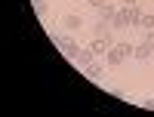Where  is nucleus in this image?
Wrapping results in <instances>:
<instances>
[{"mask_svg": "<svg viewBox=\"0 0 154 117\" xmlns=\"http://www.w3.org/2000/svg\"><path fill=\"white\" fill-rule=\"evenodd\" d=\"M65 28H68V31H80V28H83V16L68 12V16H65Z\"/></svg>", "mask_w": 154, "mask_h": 117, "instance_id": "nucleus-6", "label": "nucleus"}, {"mask_svg": "<svg viewBox=\"0 0 154 117\" xmlns=\"http://www.w3.org/2000/svg\"><path fill=\"white\" fill-rule=\"evenodd\" d=\"M139 25H142L145 31H154V12H142V19H139Z\"/></svg>", "mask_w": 154, "mask_h": 117, "instance_id": "nucleus-10", "label": "nucleus"}, {"mask_svg": "<svg viewBox=\"0 0 154 117\" xmlns=\"http://www.w3.org/2000/svg\"><path fill=\"white\" fill-rule=\"evenodd\" d=\"M145 43H148V49H151V56H154V31H145Z\"/></svg>", "mask_w": 154, "mask_h": 117, "instance_id": "nucleus-13", "label": "nucleus"}, {"mask_svg": "<svg viewBox=\"0 0 154 117\" xmlns=\"http://www.w3.org/2000/svg\"><path fill=\"white\" fill-rule=\"evenodd\" d=\"M117 46H120V53H123V56H126V59H130V56H133V49H136V46H133V43H117Z\"/></svg>", "mask_w": 154, "mask_h": 117, "instance_id": "nucleus-12", "label": "nucleus"}, {"mask_svg": "<svg viewBox=\"0 0 154 117\" xmlns=\"http://www.w3.org/2000/svg\"><path fill=\"white\" fill-rule=\"evenodd\" d=\"M133 3H136V0H123V6H133Z\"/></svg>", "mask_w": 154, "mask_h": 117, "instance_id": "nucleus-16", "label": "nucleus"}, {"mask_svg": "<svg viewBox=\"0 0 154 117\" xmlns=\"http://www.w3.org/2000/svg\"><path fill=\"white\" fill-rule=\"evenodd\" d=\"M114 43H117V40H114V34L108 31L105 37H96V40H93V43H89V49H93V53H96V56H105V53H108V49H111Z\"/></svg>", "mask_w": 154, "mask_h": 117, "instance_id": "nucleus-3", "label": "nucleus"}, {"mask_svg": "<svg viewBox=\"0 0 154 117\" xmlns=\"http://www.w3.org/2000/svg\"><path fill=\"white\" fill-rule=\"evenodd\" d=\"M117 9H120V6H114V3H105V6H102L99 12H102V19H108V22H111L114 16H117Z\"/></svg>", "mask_w": 154, "mask_h": 117, "instance_id": "nucleus-8", "label": "nucleus"}, {"mask_svg": "<svg viewBox=\"0 0 154 117\" xmlns=\"http://www.w3.org/2000/svg\"><path fill=\"white\" fill-rule=\"evenodd\" d=\"M145 108H148V111H154V99H145Z\"/></svg>", "mask_w": 154, "mask_h": 117, "instance_id": "nucleus-15", "label": "nucleus"}, {"mask_svg": "<svg viewBox=\"0 0 154 117\" xmlns=\"http://www.w3.org/2000/svg\"><path fill=\"white\" fill-rule=\"evenodd\" d=\"M56 46H59L68 59H74V56H77V49H80V46L74 43V37H71V34H56Z\"/></svg>", "mask_w": 154, "mask_h": 117, "instance_id": "nucleus-2", "label": "nucleus"}, {"mask_svg": "<svg viewBox=\"0 0 154 117\" xmlns=\"http://www.w3.org/2000/svg\"><path fill=\"white\" fill-rule=\"evenodd\" d=\"M31 6H34L37 16H46V12H49V3H46V0H31Z\"/></svg>", "mask_w": 154, "mask_h": 117, "instance_id": "nucleus-11", "label": "nucleus"}, {"mask_svg": "<svg viewBox=\"0 0 154 117\" xmlns=\"http://www.w3.org/2000/svg\"><path fill=\"white\" fill-rule=\"evenodd\" d=\"M123 59H126V56L120 53V46H117V43H114V46L108 49V53H105V62H108V68H120V65H123Z\"/></svg>", "mask_w": 154, "mask_h": 117, "instance_id": "nucleus-4", "label": "nucleus"}, {"mask_svg": "<svg viewBox=\"0 0 154 117\" xmlns=\"http://www.w3.org/2000/svg\"><path fill=\"white\" fill-rule=\"evenodd\" d=\"M83 74H86V77H93V80H99V77H102V65H96V62H93V65H86Z\"/></svg>", "mask_w": 154, "mask_h": 117, "instance_id": "nucleus-9", "label": "nucleus"}, {"mask_svg": "<svg viewBox=\"0 0 154 117\" xmlns=\"http://www.w3.org/2000/svg\"><path fill=\"white\" fill-rule=\"evenodd\" d=\"M74 62H77V68H86V65H93L96 62V53H93V49H77V56H74Z\"/></svg>", "mask_w": 154, "mask_h": 117, "instance_id": "nucleus-5", "label": "nucleus"}, {"mask_svg": "<svg viewBox=\"0 0 154 117\" xmlns=\"http://www.w3.org/2000/svg\"><path fill=\"white\" fill-rule=\"evenodd\" d=\"M139 19H142V9H139V3H133V6H120L117 16L111 19V28H114V31L133 28V25H139Z\"/></svg>", "mask_w": 154, "mask_h": 117, "instance_id": "nucleus-1", "label": "nucleus"}, {"mask_svg": "<svg viewBox=\"0 0 154 117\" xmlns=\"http://www.w3.org/2000/svg\"><path fill=\"white\" fill-rule=\"evenodd\" d=\"M133 59H139V62H148V59H151V49H148V43H145V40L133 49Z\"/></svg>", "mask_w": 154, "mask_h": 117, "instance_id": "nucleus-7", "label": "nucleus"}, {"mask_svg": "<svg viewBox=\"0 0 154 117\" xmlns=\"http://www.w3.org/2000/svg\"><path fill=\"white\" fill-rule=\"evenodd\" d=\"M105 3H108V0H89V6H93V9H102Z\"/></svg>", "mask_w": 154, "mask_h": 117, "instance_id": "nucleus-14", "label": "nucleus"}]
</instances>
